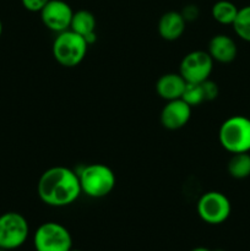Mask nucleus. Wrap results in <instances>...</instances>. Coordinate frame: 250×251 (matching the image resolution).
I'll list each match as a JSON object with an SVG mask.
<instances>
[{"instance_id":"20","label":"nucleus","mask_w":250,"mask_h":251,"mask_svg":"<svg viewBox=\"0 0 250 251\" xmlns=\"http://www.w3.org/2000/svg\"><path fill=\"white\" fill-rule=\"evenodd\" d=\"M48 1L49 0H21L25 9L32 12H41Z\"/></svg>"},{"instance_id":"9","label":"nucleus","mask_w":250,"mask_h":251,"mask_svg":"<svg viewBox=\"0 0 250 251\" xmlns=\"http://www.w3.org/2000/svg\"><path fill=\"white\" fill-rule=\"evenodd\" d=\"M73 15L74 11L68 2L63 0H49L48 4L42 9L41 19L47 28L60 33L70 29Z\"/></svg>"},{"instance_id":"25","label":"nucleus","mask_w":250,"mask_h":251,"mask_svg":"<svg viewBox=\"0 0 250 251\" xmlns=\"http://www.w3.org/2000/svg\"><path fill=\"white\" fill-rule=\"evenodd\" d=\"M212 251H225V250H221V249H217V250H212Z\"/></svg>"},{"instance_id":"15","label":"nucleus","mask_w":250,"mask_h":251,"mask_svg":"<svg viewBox=\"0 0 250 251\" xmlns=\"http://www.w3.org/2000/svg\"><path fill=\"white\" fill-rule=\"evenodd\" d=\"M228 173L234 179H245L250 176V154L249 152L233 153L228 162Z\"/></svg>"},{"instance_id":"1","label":"nucleus","mask_w":250,"mask_h":251,"mask_svg":"<svg viewBox=\"0 0 250 251\" xmlns=\"http://www.w3.org/2000/svg\"><path fill=\"white\" fill-rule=\"evenodd\" d=\"M37 191L39 199L53 207L71 205L82 193L77 173L63 166L47 169L39 178Z\"/></svg>"},{"instance_id":"23","label":"nucleus","mask_w":250,"mask_h":251,"mask_svg":"<svg viewBox=\"0 0 250 251\" xmlns=\"http://www.w3.org/2000/svg\"><path fill=\"white\" fill-rule=\"evenodd\" d=\"M1 33H2V22L1 20H0V37H1Z\"/></svg>"},{"instance_id":"4","label":"nucleus","mask_w":250,"mask_h":251,"mask_svg":"<svg viewBox=\"0 0 250 251\" xmlns=\"http://www.w3.org/2000/svg\"><path fill=\"white\" fill-rule=\"evenodd\" d=\"M88 44L85 38L71 29L60 32L53 42V56L65 68L77 66L87 54Z\"/></svg>"},{"instance_id":"19","label":"nucleus","mask_w":250,"mask_h":251,"mask_svg":"<svg viewBox=\"0 0 250 251\" xmlns=\"http://www.w3.org/2000/svg\"><path fill=\"white\" fill-rule=\"evenodd\" d=\"M202 86L203 95H205V100H212L218 96V86L210 80H206L201 82Z\"/></svg>"},{"instance_id":"7","label":"nucleus","mask_w":250,"mask_h":251,"mask_svg":"<svg viewBox=\"0 0 250 251\" xmlns=\"http://www.w3.org/2000/svg\"><path fill=\"white\" fill-rule=\"evenodd\" d=\"M232 211L230 201L220 191H208L198 201V215L208 225H221L228 220Z\"/></svg>"},{"instance_id":"22","label":"nucleus","mask_w":250,"mask_h":251,"mask_svg":"<svg viewBox=\"0 0 250 251\" xmlns=\"http://www.w3.org/2000/svg\"><path fill=\"white\" fill-rule=\"evenodd\" d=\"M190 251H211V250H208L207 248L198 247V248H194V249H193V250H190Z\"/></svg>"},{"instance_id":"8","label":"nucleus","mask_w":250,"mask_h":251,"mask_svg":"<svg viewBox=\"0 0 250 251\" xmlns=\"http://www.w3.org/2000/svg\"><path fill=\"white\" fill-rule=\"evenodd\" d=\"M213 69V59L208 51L194 50L186 54L180 63L179 74L186 82L201 83L208 80Z\"/></svg>"},{"instance_id":"11","label":"nucleus","mask_w":250,"mask_h":251,"mask_svg":"<svg viewBox=\"0 0 250 251\" xmlns=\"http://www.w3.org/2000/svg\"><path fill=\"white\" fill-rule=\"evenodd\" d=\"M237 53V44L227 34H217L208 43V54L218 63H230L235 59Z\"/></svg>"},{"instance_id":"16","label":"nucleus","mask_w":250,"mask_h":251,"mask_svg":"<svg viewBox=\"0 0 250 251\" xmlns=\"http://www.w3.org/2000/svg\"><path fill=\"white\" fill-rule=\"evenodd\" d=\"M238 7L228 0H220L212 6V17L221 25H233L238 15Z\"/></svg>"},{"instance_id":"2","label":"nucleus","mask_w":250,"mask_h":251,"mask_svg":"<svg viewBox=\"0 0 250 251\" xmlns=\"http://www.w3.org/2000/svg\"><path fill=\"white\" fill-rule=\"evenodd\" d=\"M81 191L93 199H100L114 189L117 178L112 169L102 163H92L83 167L77 173Z\"/></svg>"},{"instance_id":"12","label":"nucleus","mask_w":250,"mask_h":251,"mask_svg":"<svg viewBox=\"0 0 250 251\" xmlns=\"http://www.w3.org/2000/svg\"><path fill=\"white\" fill-rule=\"evenodd\" d=\"M185 25L186 21L180 12L168 11L159 19L158 33L166 41H175L184 33Z\"/></svg>"},{"instance_id":"14","label":"nucleus","mask_w":250,"mask_h":251,"mask_svg":"<svg viewBox=\"0 0 250 251\" xmlns=\"http://www.w3.org/2000/svg\"><path fill=\"white\" fill-rule=\"evenodd\" d=\"M70 29L82 36L88 46L95 43L96 39H97V36H96V17L88 10H78V11L74 12Z\"/></svg>"},{"instance_id":"10","label":"nucleus","mask_w":250,"mask_h":251,"mask_svg":"<svg viewBox=\"0 0 250 251\" xmlns=\"http://www.w3.org/2000/svg\"><path fill=\"white\" fill-rule=\"evenodd\" d=\"M191 117V107L181 98L168 100L161 112V124L168 130L181 129Z\"/></svg>"},{"instance_id":"5","label":"nucleus","mask_w":250,"mask_h":251,"mask_svg":"<svg viewBox=\"0 0 250 251\" xmlns=\"http://www.w3.org/2000/svg\"><path fill=\"white\" fill-rule=\"evenodd\" d=\"M36 251H70L73 238L68 228L56 222H46L39 226L33 234Z\"/></svg>"},{"instance_id":"18","label":"nucleus","mask_w":250,"mask_h":251,"mask_svg":"<svg viewBox=\"0 0 250 251\" xmlns=\"http://www.w3.org/2000/svg\"><path fill=\"white\" fill-rule=\"evenodd\" d=\"M181 100L188 103L191 108L205 102V95H203L201 83L186 82L184 92L181 95Z\"/></svg>"},{"instance_id":"21","label":"nucleus","mask_w":250,"mask_h":251,"mask_svg":"<svg viewBox=\"0 0 250 251\" xmlns=\"http://www.w3.org/2000/svg\"><path fill=\"white\" fill-rule=\"evenodd\" d=\"M183 15V17L185 19V21H193V20L198 19L199 16V9L195 5H188L183 9V11L180 12Z\"/></svg>"},{"instance_id":"3","label":"nucleus","mask_w":250,"mask_h":251,"mask_svg":"<svg viewBox=\"0 0 250 251\" xmlns=\"http://www.w3.org/2000/svg\"><path fill=\"white\" fill-rule=\"evenodd\" d=\"M221 146L230 153L250 151V118L234 115L221 125L218 131Z\"/></svg>"},{"instance_id":"13","label":"nucleus","mask_w":250,"mask_h":251,"mask_svg":"<svg viewBox=\"0 0 250 251\" xmlns=\"http://www.w3.org/2000/svg\"><path fill=\"white\" fill-rule=\"evenodd\" d=\"M185 86L186 81L180 74L171 73L158 78L156 83V91L159 97L168 102V100L181 98Z\"/></svg>"},{"instance_id":"24","label":"nucleus","mask_w":250,"mask_h":251,"mask_svg":"<svg viewBox=\"0 0 250 251\" xmlns=\"http://www.w3.org/2000/svg\"><path fill=\"white\" fill-rule=\"evenodd\" d=\"M70 251H82V250H77V249H71Z\"/></svg>"},{"instance_id":"6","label":"nucleus","mask_w":250,"mask_h":251,"mask_svg":"<svg viewBox=\"0 0 250 251\" xmlns=\"http://www.w3.org/2000/svg\"><path fill=\"white\" fill-rule=\"evenodd\" d=\"M29 226L19 212H5L0 216V249L16 250L26 243Z\"/></svg>"},{"instance_id":"26","label":"nucleus","mask_w":250,"mask_h":251,"mask_svg":"<svg viewBox=\"0 0 250 251\" xmlns=\"http://www.w3.org/2000/svg\"><path fill=\"white\" fill-rule=\"evenodd\" d=\"M0 251H7V250H4V249H0Z\"/></svg>"},{"instance_id":"17","label":"nucleus","mask_w":250,"mask_h":251,"mask_svg":"<svg viewBox=\"0 0 250 251\" xmlns=\"http://www.w3.org/2000/svg\"><path fill=\"white\" fill-rule=\"evenodd\" d=\"M232 26L239 38L250 42V5L238 10V15Z\"/></svg>"}]
</instances>
